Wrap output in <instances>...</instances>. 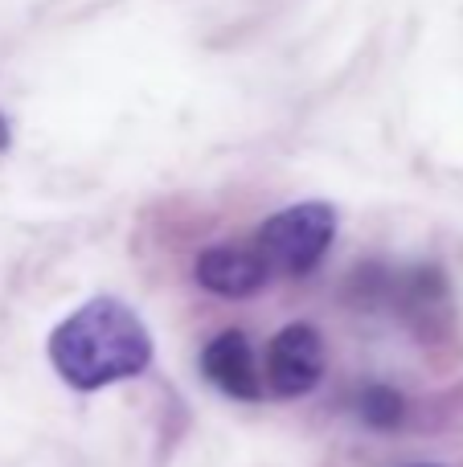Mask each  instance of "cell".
Returning a JSON list of instances; mask_svg holds the SVG:
<instances>
[{
	"label": "cell",
	"mask_w": 463,
	"mask_h": 467,
	"mask_svg": "<svg viewBox=\"0 0 463 467\" xmlns=\"http://www.w3.org/2000/svg\"><path fill=\"white\" fill-rule=\"evenodd\" d=\"M336 238V210L328 202H300L279 210L259 226L254 250L262 254L267 271L279 275H308L320 266Z\"/></svg>",
	"instance_id": "cell-2"
},
{
	"label": "cell",
	"mask_w": 463,
	"mask_h": 467,
	"mask_svg": "<svg viewBox=\"0 0 463 467\" xmlns=\"http://www.w3.org/2000/svg\"><path fill=\"white\" fill-rule=\"evenodd\" d=\"M8 148V123H5V115H0V152Z\"/></svg>",
	"instance_id": "cell-7"
},
{
	"label": "cell",
	"mask_w": 463,
	"mask_h": 467,
	"mask_svg": "<svg viewBox=\"0 0 463 467\" xmlns=\"http://www.w3.org/2000/svg\"><path fill=\"white\" fill-rule=\"evenodd\" d=\"M197 283L213 296L246 299L271 279L267 263L254 246H210L197 254Z\"/></svg>",
	"instance_id": "cell-5"
},
{
	"label": "cell",
	"mask_w": 463,
	"mask_h": 467,
	"mask_svg": "<svg viewBox=\"0 0 463 467\" xmlns=\"http://www.w3.org/2000/svg\"><path fill=\"white\" fill-rule=\"evenodd\" d=\"M324 378V340L312 324H287L267 345V389L275 398H304Z\"/></svg>",
	"instance_id": "cell-3"
},
{
	"label": "cell",
	"mask_w": 463,
	"mask_h": 467,
	"mask_svg": "<svg viewBox=\"0 0 463 467\" xmlns=\"http://www.w3.org/2000/svg\"><path fill=\"white\" fill-rule=\"evenodd\" d=\"M361 419L369 422L374 431H390L406 419V398L398 394L394 386H369L361 394Z\"/></svg>",
	"instance_id": "cell-6"
},
{
	"label": "cell",
	"mask_w": 463,
	"mask_h": 467,
	"mask_svg": "<svg viewBox=\"0 0 463 467\" xmlns=\"http://www.w3.org/2000/svg\"><path fill=\"white\" fill-rule=\"evenodd\" d=\"M201 373L226 398H238V402H259L262 398V373L254 365V348L246 340V332L238 328L218 332L201 348Z\"/></svg>",
	"instance_id": "cell-4"
},
{
	"label": "cell",
	"mask_w": 463,
	"mask_h": 467,
	"mask_svg": "<svg viewBox=\"0 0 463 467\" xmlns=\"http://www.w3.org/2000/svg\"><path fill=\"white\" fill-rule=\"evenodd\" d=\"M415 467H439V463H415Z\"/></svg>",
	"instance_id": "cell-8"
},
{
	"label": "cell",
	"mask_w": 463,
	"mask_h": 467,
	"mask_svg": "<svg viewBox=\"0 0 463 467\" xmlns=\"http://www.w3.org/2000/svg\"><path fill=\"white\" fill-rule=\"evenodd\" d=\"M49 365L70 389L95 394L152 365V332L123 299L95 296L49 332Z\"/></svg>",
	"instance_id": "cell-1"
}]
</instances>
